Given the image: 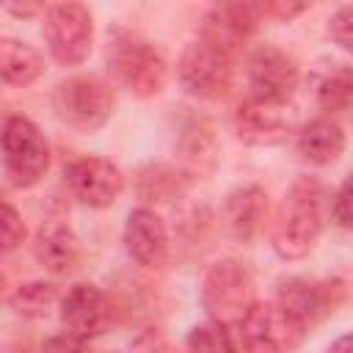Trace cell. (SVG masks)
<instances>
[{
  "mask_svg": "<svg viewBox=\"0 0 353 353\" xmlns=\"http://www.w3.org/2000/svg\"><path fill=\"white\" fill-rule=\"evenodd\" d=\"M325 218V190L314 176H301L284 196L276 221H273V251L281 259H301L306 256L320 232Z\"/></svg>",
  "mask_w": 353,
  "mask_h": 353,
  "instance_id": "1",
  "label": "cell"
},
{
  "mask_svg": "<svg viewBox=\"0 0 353 353\" xmlns=\"http://www.w3.org/2000/svg\"><path fill=\"white\" fill-rule=\"evenodd\" d=\"M108 69L135 97H154L165 85L163 55L127 28H113L108 36Z\"/></svg>",
  "mask_w": 353,
  "mask_h": 353,
  "instance_id": "2",
  "label": "cell"
},
{
  "mask_svg": "<svg viewBox=\"0 0 353 353\" xmlns=\"http://www.w3.org/2000/svg\"><path fill=\"white\" fill-rule=\"evenodd\" d=\"M201 303L212 323L240 325L251 312L254 301V279L245 265L237 259H221L207 268L201 281Z\"/></svg>",
  "mask_w": 353,
  "mask_h": 353,
  "instance_id": "3",
  "label": "cell"
},
{
  "mask_svg": "<svg viewBox=\"0 0 353 353\" xmlns=\"http://www.w3.org/2000/svg\"><path fill=\"white\" fill-rule=\"evenodd\" d=\"M52 108L58 119L74 130H99L113 113V88L94 74H74L55 85Z\"/></svg>",
  "mask_w": 353,
  "mask_h": 353,
  "instance_id": "4",
  "label": "cell"
},
{
  "mask_svg": "<svg viewBox=\"0 0 353 353\" xmlns=\"http://www.w3.org/2000/svg\"><path fill=\"white\" fill-rule=\"evenodd\" d=\"M50 165V146L28 116H8L3 127V168L11 185L33 188Z\"/></svg>",
  "mask_w": 353,
  "mask_h": 353,
  "instance_id": "5",
  "label": "cell"
},
{
  "mask_svg": "<svg viewBox=\"0 0 353 353\" xmlns=\"http://www.w3.org/2000/svg\"><path fill=\"white\" fill-rule=\"evenodd\" d=\"M44 39L61 66H77L91 52L94 19L80 3H55L44 14Z\"/></svg>",
  "mask_w": 353,
  "mask_h": 353,
  "instance_id": "6",
  "label": "cell"
},
{
  "mask_svg": "<svg viewBox=\"0 0 353 353\" xmlns=\"http://www.w3.org/2000/svg\"><path fill=\"white\" fill-rule=\"evenodd\" d=\"M240 331L251 353H290L303 342L309 328L290 309L273 301L254 303L245 320L240 323Z\"/></svg>",
  "mask_w": 353,
  "mask_h": 353,
  "instance_id": "7",
  "label": "cell"
},
{
  "mask_svg": "<svg viewBox=\"0 0 353 353\" xmlns=\"http://www.w3.org/2000/svg\"><path fill=\"white\" fill-rule=\"evenodd\" d=\"M179 83L199 99H218L232 85V55L207 44L193 41L179 58Z\"/></svg>",
  "mask_w": 353,
  "mask_h": 353,
  "instance_id": "8",
  "label": "cell"
},
{
  "mask_svg": "<svg viewBox=\"0 0 353 353\" xmlns=\"http://www.w3.org/2000/svg\"><path fill=\"white\" fill-rule=\"evenodd\" d=\"M298 85V63L284 50L265 44L248 61V88L254 99L284 105Z\"/></svg>",
  "mask_w": 353,
  "mask_h": 353,
  "instance_id": "9",
  "label": "cell"
},
{
  "mask_svg": "<svg viewBox=\"0 0 353 353\" xmlns=\"http://www.w3.org/2000/svg\"><path fill=\"white\" fill-rule=\"evenodd\" d=\"M262 14V3H221L201 19V41L232 55L256 30Z\"/></svg>",
  "mask_w": 353,
  "mask_h": 353,
  "instance_id": "10",
  "label": "cell"
},
{
  "mask_svg": "<svg viewBox=\"0 0 353 353\" xmlns=\"http://www.w3.org/2000/svg\"><path fill=\"white\" fill-rule=\"evenodd\" d=\"M66 182L83 204L102 210L119 199L124 188V174L116 163L105 157H80L66 168Z\"/></svg>",
  "mask_w": 353,
  "mask_h": 353,
  "instance_id": "11",
  "label": "cell"
},
{
  "mask_svg": "<svg viewBox=\"0 0 353 353\" xmlns=\"http://www.w3.org/2000/svg\"><path fill=\"white\" fill-rule=\"evenodd\" d=\"M342 301L339 281H314V279H290L279 290V303L290 309L306 328L317 325L334 306Z\"/></svg>",
  "mask_w": 353,
  "mask_h": 353,
  "instance_id": "12",
  "label": "cell"
},
{
  "mask_svg": "<svg viewBox=\"0 0 353 353\" xmlns=\"http://www.w3.org/2000/svg\"><path fill=\"white\" fill-rule=\"evenodd\" d=\"M124 248L138 265L163 268L168 259V232L163 218L149 207L132 210L124 223Z\"/></svg>",
  "mask_w": 353,
  "mask_h": 353,
  "instance_id": "13",
  "label": "cell"
},
{
  "mask_svg": "<svg viewBox=\"0 0 353 353\" xmlns=\"http://www.w3.org/2000/svg\"><path fill=\"white\" fill-rule=\"evenodd\" d=\"M61 320L66 325V334L77 339H91L102 334L108 323V301L105 292L94 284H74L61 298Z\"/></svg>",
  "mask_w": 353,
  "mask_h": 353,
  "instance_id": "14",
  "label": "cell"
},
{
  "mask_svg": "<svg viewBox=\"0 0 353 353\" xmlns=\"http://www.w3.org/2000/svg\"><path fill=\"white\" fill-rule=\"evenodd\" d=\"M234 124H237V135H240L245 143H254V146H273V143H279V141L287 135L290 119H287V113H284V105L248 97V99L237 108Z\"/></svg>",
  "mask_w": 353,
  "mask_h": 353,
  "instance_id": "15",
  "label": "cell"
},
{
  "mask_svg": "<svg viewBox=\"0 0 353 353\" xmlns=\"http://www.w3.org/2000/svg\"><path fill=\"white\" fill-rule=\"evenodd\" d=\"M33 254H36V259L44 270H50L55 276H63V273H72L80 262V240L66 223L47 221L36 232Z\"/></svg>",
  "mask_w": 353,
  "mask_h": 353,
  "instance_id": "16",
  "label": "cell"
},
{
  "mask_svg": "<svg viewBox=\"0 0 353 353\" xmlns=\"http://www.w3.org/2000/svg\"><path fill=\"white\" fill-rule=\"evenodd\" d=\"M268 215V193L259 185H245L229 193L223 204V223L229 234L240 243H248L256 237Z\"/></svg>",
  "mask_w": 353,
  "mask_h": 353,
  "instance_id": "17",
  "label": "cell"
},
{
  "mask_svg": "<svg viewBox=\"0 0 353 353\" xmlns=\"http://www.w3.org/2000/svg\"><path fill=\"white\" fill-rule=\"evenodd\" d=\"M298 152L314 165H328L345 152V132L328 116L312 119L298 132Z\"/></svg>",
  "mask_w": 353,
  "mask_h": 353,
  "instance_id": "18",
  "label": "cell"
},
{
  "mask_svg": "<svg viewBox=\"0 0 353 353\" xmlns=\"http://www.w3.org/2000/svg\"><path fill=\"white\" fill-rule=\"evenodd\" d=\"M41 69L44 61L30 44L11 36L0 39V74L8 85H30L41 74Z\"/></svg>",
  "mask_w": 353,
  "mask_h": 353,
  "instance_id": "19",
  "label": "cell"
},
{
  "mask_svg": "<svg viewBox=\"0 0 353 353\" xmlns=\"http://www.w3.org/2000/svg\"><path fill=\"white\" fill-rule=\"evenodd\" d=\"M185 188L188 179L174 165H163V163L141 168L135 179V190L143 201H171L179 193H185Z\"/></svg>",
  "mask_w": 353,
  "mask_h": 353,
  "instance_id": "20",
  "label": "cell"
},
{
  "mask_svg": "<svg viewBox=\"0 0 353 353\" xmlns=\"http://www.w3.org/2000/svg\"><path fill=\"white\" fill-rule=\"evenodd\" d=\"M314 97H317V105H320L325 113L350 110V108H353V69L334 63V66L317 80Z\"/></svg>",
  "mask_w": 353,
  "mask_h": 353,
  "instance_id": "21",
  "label": "cell"
},
{
  "mask_svg": "<svg viewBox=\"0 0 353 353\" xmlns=\"http://www.w3.org/2000/svg\"><path fill=\"white\" fill-rule=\"evenodd\" d=\"M55 301H58V292H55V287L47 284V281L19 284V287L11 292V298H8V303H11V309H14L17 314L33 317V320L47 317L50 309L55 306Z\"/></svg>",
  "mask_w": 353,
  "mask_h": 353,
  "instance_id": "22",
  "label": "cell"
},
{
  "mask_svg": "<svg viewBox=\"0 0 353 353\" xmlns=\"http://www.w3.org/2000/svg\"><path fill=\"white\" fill-rule=\"evenodd\" d=\"M185 353H237L226 325L221 323H201L196 328H190L188 342H185Z\"/></svg>",
  "mask_w": 353,
  "mask_h": 353,
  "instance_id": "23",
  "label": "cell"
},
{
  "mask_svg": "<svg viewBox=\"0 0 353 353\" xmlns=\"http://www.w3.org/2000/svg\"><path fill=\"white\" fill-rule=\"evenodd\" d=\"M328 33L336 47H342L347 55H353V6H342L331 14Z\"/></svg>",
  "mask_w": 353,
  "mask_h": 353,
  "instance_id": "24",
  "label": "cell"
},
{
  "mask_svg": "<svg viewBox=\"0 0 353 353\" xmlns=\"http://www.w3.org/2000/svg\"><path fill=\"white\" fill-rule=\"evenodd\" d=\"M25 240V223L11 201H3V254H11Z\"/></svg>",
  "mask_w": 353,
  "mask_h": 353,
  "instance_id": "25",
  "label": "cell"
},
{
  "mask_svg": "<svg viewBox=\"0 0 353 353\" xmlns=\"http://www.w3.org/2000/svg\"><path fill=\"white\" fill-rule=\"evenodd\" d=\"M331 210H334V221H336L342 229L353 232V174L339 185Z\"/></svg>",
  "mask_w": 353,
  "mask_h": 353,
  "instance_id": "26",
  "label": "cell"
},
{
  "mask_svg": "<svg viewBox=\"0 0 353 353\" xmlns=\"http://www.w3.org/2000/svg\"><path fill=\"white\" fill-rule=\"evenodd\" d=\"M130 353H174V350L157 328H143L138 336H132Z\"/></svg>",
  "mask_w": 353,
  "mask_h": 353,
  "instance_id": "27",
  "label": "cell"
},
{
  "mask_svg": "<svg viewBox=\"0 0 353 353\" xmlns=\"http://www.w3.org/2000/svg\"><path fill=\"white\" fill-rule=\"evenodd\" d=\"M41 353H85V345L72 334H58L41 345Z\"/></svg>",
  "mask_w": 353,
  "mask_h": 353,
  "instance_id": "28",
  "label": "cell"
},
{
  "mask_svg": "<svg viewBox=\"0 0 353 353\" xmlns=\"http://www.w3.org/2000/svg\"><path fill=\"white\" fill-rule=\"evenodd\" d=\"M265 14L270 17H279V19H292L295 14H301L306 6L303 3H262Z\"/></svg>",
  "mask_w": 353,
  "mask_h": 353,
  "instance_id": "29",
  "label": "cell"
},
{
  "mask_svg": "<svg viewBox=\"0 0 353 353\" xmlns=\"http://www.w3.org/2000/svg\"><path fill=\"white\" fill-rule=\"evenodd\" d=\"M325 353H353V334H345L336 342H331V347Z\"/></svg>",
  "mask_w": 353,
  "mask_h": 353,
  "instance_id": "30",
  "label": "cell"
},
{
  "mask_svg": "<svg viewBox=\"0 0 353 353\" xmlns=\"http://www.w3.org/2000/svg\"><path fill=\"white\" fill-rule=\"evenodd\" d=\"M8 11H11V14H22V17H30V14L41 11V6H39V3H33V6H8Z\"/></svg>",
  "mask_w": 353,
  "mask_h": 353,
  "instance_id": "31",
  "label": "cell"
}]
</instances>
